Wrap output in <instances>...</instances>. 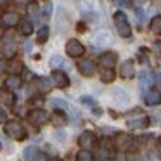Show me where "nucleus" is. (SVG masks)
<instances>
[{"instance_id": "dca6fc26", "label": "nucleus", "mask_w": 161, "mask_h": 161, "mask_svg": "<svg viewBox=\"0 0 161 161\" xmlns=\"http://www.w3.org/2000/svg\"><path fill=\"white\" fill-rule=\"evenodd\" d=\"M19 21H21V18H19L16 12H4V16H2V23H4V26H9V28L18 26Z\"/></svg>"}, {"instance_id": "2f4dec72", "label": "nucleus", "mask_w": 161, "mask_h": 161, "mask_svg": "<svg viewBox=\"0 0 161 161\" xmlns=\"http://www.w3.org/2000/svg\"><path fill=\"white\" fill-rule=\"evenodd\" d=\"M28 12H30V19H31L33 23L38 21V7H36L35 4H31V5L28 7Z\"/></svg>"}, {"instance_id": "a878e982", "label": "nucleus", "mask_w": 161, "mask_h": 161, "mask_svg": "<svg viewBox=\"0 0 161 161\" xmlns=\"http://www.w3.org/2000/svg\"><path fill=\"white\" fill-rule=\"evenodd\" d=\"M7 69L11 75H19L23 69H25V66H23L21 61H11V63L7 64Z\"/></svg>"}, {"instance_id": "6e6552de", "label": "nucleus", "mask_w": 161, "mask_h": 161, "mask_svg": "<svg viewBox=\"0 0 161 161\" xmlns=\"http://www.w3.org/2000/svg\"><path fill=\"white\" fill-rule=\"evenodd\" d=\"M50 78H52V83L56 85L57 88H66V87H69V78H68V75L64 73V71L54 69L52 75H50Z\"/></svg>"}, {"instance_id": "a19ab883", "label": "nucleus", "mask_w": 161, "mask_h": 161, "mask_svg": "<svg viewBox=\"0 0 161 161\" xmlns=\"http://www.w3.org/2000/svg\"><path fill=\"white\" fill-rule=\"evenodd\" d=\"M4 69H7V66H5V63H4V61L0 59V73H2Z\"/></svg>"}, {"instance_id": "c03bdc74", "label": "nucleus", "mask_w": 161, "mask_h": 161, "mask_svg": "<svg viewBox=\"0 0 161 161\" xmlns=\"http://www.w3.org/2000/svg\"><path fill=\"white\" fill-rule=\"evenodd\" d=\"M25 50H26V52H30V50H31V43H30V42L25 43Z\"/></svg>"}, {"instance_id": "393cba45", "label": "nucleus", "mask_w": 161, "mask_h": 161, "mask_svg": "<svg viewBox=\"0 0 161 161\" xmlns=\"http://www.w3.org/2000/svg\"><path fill=\"white\" fill-rule=\"evenodd\" d=\"M80 101H81V104H87L88 108H90L92 111H94V114H97V116H101V114H102V109H99V108H97V104H95V101H94L92 97H81Z\"/></svg>"}, {"instance_id": "4468645a", "label": "nucleus", "mask_w": 161, "mask_h": 161, "mask_svg": "<svg viewBox=\"0 0 161 161\" xmlns=\"http://www.w3.org/2000/svg\"><path fill=\"white\" fill-rule=\"evenodd\" d=\"M78 71H80L83 76H92V75L95 73V64L88 59L80 61V63H78Z\"/></svg>"}, {"instance_id": "c9c22d12", "label": "nucleus", "mask_w": 161, "mask_h": 161, "mask_svg": "<svg viewBox=\"0 0 161 161\" xmlns=\"http://www.w3.org/2000/svg\"><path fill=\"white\" fill-rule=\"evenodd\" d=\"M135 14H137V21H139V25H142V21H144V12L140 11V9H137Z\"/></svg>"}, {"instance_id": "8fccbe9b", "label": "nucleus", "mask_w": 161, "mask_h": 161, "mask_svg": "<svg viewBox=\"0 0 161 161\" xmlns=\"http://www.w3.org/2000/svg\"><path fill=\"white\" fill-rule=\"evenodd\" d=\"M0 2H2V0H0Z\"/></svg>"}, {"instance_id": "a18cd8bd", "label": "nucleus", "mask_w": 161, "mask_h": 161, "mask_svg": "<svg viewBox=\"0 0 161 161\" xmlns=\"http://www.w3.org/2000/svg\"><path fill=\"white\" fill-rule=\"evenodd\" d=\"M133 2H135L137 5H142V4H146L147 0H133Z\"/></svg>"}, {"instance_id": "9b49d317", "label": "nucleus", "mask_w": 161, "mask_h": 161, "mask_svg": "<svg viewBox=\"0 0 161 161\" xmlns=\"http://www.w3.org/2000/svg\"><path fill=\"white\" fill-rule=\"evenodd\" d=\"M78 144H80L83 149H90V147L95 144V135H94V132H90V130H85V132L80 135V139H78Z\"/></svg>"}, {"instance_id": "473e14b6", "label": "nucleus", "mask_w": 161, "mask_h": 161, "mask_svg": "<svg viewBox=\"0 0 161 161\" xmlns=\"http://www.w3.org/2000/svg\"><path fill=\"white\" fill-rule=\"evenodd\" d=\"M42 11H43V16H50V12H52V5H50L49 0H47V2H43Z\"/></svg>"}, {"instance_id": "412c9836", "label": "nucleus", "mask_w": 161, "mask_h": 161, "mask_svg": "<svg viewBox=\"0 0 161 161\" xmlns=\"http://www.w3.org/2000/svg\"><path fill=\"white\" fill-rule=\"evenodd\" d=\"M159 102H161L159 92H154V90L146 92V104H147V106H158Z\"/></svg>"}, {"instance_id": "6ab92c4d", "label": "nucleus", "mask_w": 161, "mask_h": 161, "mask_svg": "<svg viewBox=\"0 0 161 161\" xmlns=\"http://www.w3.org/2000/svg\"><path fill=\"white\" fill-rule=\"evenodd\" d=\"M50 104H52L56 109H59V111H63V109H64V111H68V113H75V114H78V113L71 108V104H68L64 99H52V101H50Z\"/></svg>"}, {"instance_id": "39448f33", "label": "nucleus", "mask_w": 161, "mask_h": 161, "mask_svg": "<svg viewBox=\"0 0 161 161\" xmlns=\"http://www.w3.org/2000/svg\"><path fill=\"white\" fill-rule=\"evenodd\" d=\"M28 119L33 123V125L42 126V125H45V123L49 121V113L43 111V109H40V108H36V109H33V111L28 113Z\"/></svg>"}, {"instance_id": "f03ea898", "label": "nucleus", "mask_w": 161, "mask_h": 161, "mask_svg": "<svg viewBox=\"0 0 161 161\" xmlns=\"http://www.w3.org/2000/svg\"><path fill=\"white\" fill-rule=\"evenodd\" d=\"M4 132L7 133L11 139L14 140H23L26 139V130L18 119H11V121H5V126H4Z\"/></svg>"}, {"instance_id": "f257e3e1", "label": "nucleus", "mask_w": 161, "mask_h": 161, "mask_svg": "<svg viewBox=\"0 0 161 161\" xmlns=\"http://www.w3.org/2000/svg\"><path fill=\"white\" fill-rule=\"evenodd\" d=\"M113 21H114V26H116V31L121 38H128L132 35V28H130V23H128V18L125 16V12L121 11H116L114 16H113Z\"/></svg>"}, {"instance_id": "423d86ee", "label": "nucleus", "mask_w": 161, "mask_h": 161, "mask_svg": "<svg viewBox=\"0 0 161 161\" xmlns=\"http://www.w3.org/2000/svg\"><path fill=\"white\" fill-rule=\"evenodd\" d=\"M56 28L59 33H64L69 28V18H68L66 11L63 7H57V11H56Z\"/></svg>"}, {"instance_id": "f8f14e48", "label": "nucleus", "mask_w": 161, "mask_h": 161, "mask_svg": "<svg viewBox=\"0 0 161 161\" xmlns=\"http://www.w3.org/2000/svg\"><path fill=\"white\" fill-rule=\"evenodd\" d=\"M119 73H121V76L125 78V80H130V78L135 76V64H133V61L132 59H126L125 63L121 64Z\"/></svg>"}, {"instance_id": "79ce46f5", "label": "nucleus", "mask_w": 161, "mask_h": 161, "mask_svg": "<svg viewBox=\"0 0 161 161\" xmlns=\"http://www.w3.org/2000/svg\"><path fill=\"white\" fill-rule=\"evenodd\" d=\"M31 104H35V106H40V104H43L40 99H31Z\"/></svg>"}, {"instance_id": "4c0bfd02", "label": "nucleus", "mask_w": 161, "mask_h": 161, "mask_svg": "<svg viewBox=\"0 0 161 161\" xmlns=\"http://www.w3.org/2000/svg\"><path fill=\"white\" fill-rule=\"evenodd\" d=\"M147 159H149V161H159V158H158L154 153H149V154H147Z\"/></svg>"}, {"instance_id": "7c9ffc66", "label": "nucleus", "mask_w": 161, "mask_h": 161, "mask_svg": "<svg viewBox=\"0 0 161 161\" xmlns=\"http://www.w3.org/2000/svg\"><path fill=\"white\" fill-rule=\"evenodd\" d=\"M114 97H116V101H118L119 104H126V102L130 101L128 95H126L125 92L121 90V88H116V90H114Z\"/></svg>"}, {"instance_id": "4be33fe9", "label": "nucleus", "mask_w": 161, "mask_h": 161, "mask_svg": "<svg viewBox=\"0 0 161 161\" xmlns=\"http://www.w3.org/2000/svg\"><path fill=\"white\" fill-rule=\"evenodd\" d=\"M52 81L49 80V78H45V76H40L38 80H36V87H38V90L42 92V94H47V92L50 90V87H52Z\"/></svg>"}, {"instance_id": "72a5a7b5", "label": "nucleus", "mask_w": 161, "mask_h": 161, "mask_svg": "<svg viewBox=\"0 0 161 161\" xmlns=\"http://www.w3.org/2000/svg\"><path fill=\"white\" fill-rule=\"evenodd\" d=\"M35 161H50V156H49V154H45V153H38V154H36V158H35Z\"/></svg>"}, {"instance_id": "ea45409f", "label": "nucleus", "mask_w": 161, "mask_h": 161, "mask_svg": "<svg viewBox=\"0 0 161 161\" xmlns=\"http://www.w3.org/2000/svg\"><path fill=\"white\" fill-rule=\"evenodd\" d=\"M54 133H57V139H59V140H64V139H66L63 130H57V132H54Z\"/></svg>"}, {"instance_id": "c756f323", "label": "nucleus", "mask_w": 161, "mask_h": 161, "mask_svg": "<svg viewBox=\"0 0 161 161\" xmlns=\"http://www.w3.org/2000/svg\"><path fill=\"white\" fill-rule=\"evenodd\" d=\"M151 31H153V33H158V35H161V16H156V18H153V21H151Z\"/></svg>"}, {"instance_id": "a211bd4d", "label": "nucleus", "mask_w": 161, "mask_h": 161, "mask_svg": "<svg viewBox=\"0 0 161 161\" xmlns=\"http://www.w3.org/2000/svg\"><path fill=\"white\" fill-rule=\"evenodd\" d=\"M139 80H140V87H142V90H147V88L154 83V76L149 73V71H142V73L139 75Z\"/></svg>"}, {"instance_id": "aec40b11", "label": "nucleus", "mask_w": 161, "mask_h": 161, "mask_svg": "<svg viewBox=\"0 0 161 161\" xmlns=\"http://www.w3.org/2000/svg\"><path fill=\"white\" fill-rule=\"evenodd\" d=\"M18 26H19L21 35H25V36H30L33 33V21L31 19H21Z\"/></svg>"}, {"instance_id": "b1692460", "label": "nucleus", "mask_w": 161, "mask_h": 161, "mask_svg": "<svg viewBox=\"0 0 161 161\" xmlns=\"http://www.w3.org/2000/svg\"><path fill=\"white\" fill-rule=\"evenodd\" d=\"M101 80L104 83H111L114 80V69L113 68H102L101 69Z\"/></svg>"}, {"instance_id": "cd10ccee", "label": "nucleus", "mask_w": 161, "mask_h": 161, "mask_svg": "<svg viewBox=\"0 0 161 161\" xmlns=\"http://www.w3.org/2000/svg\"><path fill=\"white\" fill-rule=\"evenodd\" d=\"M49 33H50L49 26H42V28L38 30V36H36V42H38V43H45L47 40H49Z\"/></svg>"}, {"instance_id": "de8ad7c7", "label": "nucleus", "mask_w": 161, "mask_h": 161, "mask_svg": "<svg viewBox=\"0 0 161 161\" xmlns=\"http://www.w3.org/2000/svg\"><path fill=\"white\" fill-rule=\"evenodd\" d=\"M0 149H2V142H0Z\"/></svg>"}, {"instance_id": "e433bc0d", "label": "nucleus", "mask_w": 161, "mask_h": 161, "mask_svg": "<svg viewBox=\"0 0 161 161\" xmlns=\"http://www.w3.org/2000/svg\"><path fill=\"white\" fill-rule=\"evenodd\" d=\"M154 81H156V87H158V88H159V90H161V73L154 76Z\"/></svg>"}, {"instance_id": "49530a36", "label": "nucleus", "mask_w": 161, "mask_h": 161, "mask_svg": "<svg viewBox=\"0 0 161 161\" xmlns=\"http://www.w3.org/2000/svg\"><path fill=\"white\" fill-rule=\"evenodd\" d=\"M2 35H4V30H2V26H0V38H2Z\"/></svg>"}, {"instance_id": "9d476101", "label": "nucleus", "mask_w": 161, "mask_h": 161, "mask_svg": "<svg viewBox=\"0 0 161 161\" xmlns=\"http://www.w3.org/2000/svg\"><path fill=\"white\" fill-rule=\"evenodd\" d=\"M0 106H9V108H14L16 106V95L12 90H0Z\"/></svg>"}, {"instance_id": "f704fd0d", "label": "nucleus", "mask_w": 161, "mask_h": 161, "mask_svg": "<svg viewBox=\"0 0 161 161\" xmlns=\"http://www.w3.org/2000/svg\"><path fill=\"white\" fill-rule=\"evenodd\" d=\"M7 121V113H5V109L0 106V123H5Z\"/></svg>"}, {"instance_id": "f3484780", "label": "nucleus", "mask_w": 161, "mask_h": 161, "mask_svg": "<svg viewBox=\"0 0 161 161\" xmlns=\"http://www.w3.org/2000/svg\"><path fill=\"white\" fill-rule=\"evenodd\" d=\"M21 78H19V75H11L9 78H5V81H4V87L7 88V90H18L19 87H21Z\"/></svg>"}, {"instance_id": "bb28decb", "label": "nucleus", "mask_w": 161, "mask_h": 161, "mask_svg": "<svg viewBox=\"0 0 161 161\" xmlns=\"http://www.w3.org/2000/svg\"><path fill=\"white\" fill-rule=\"evenodd\" d=\"M76 161H94V154L90 153V149H83L81 147L76 154Z\"/></svg>"}, {"instance_id": "20e7f679", "label": "nucleus", "mask_w": 161, "mask_h": 161, "mask_svg": "<svg viewBox=\"0 0 161 161\" xmlns=\"http://www.w3.org/2000/svg\"><path fill=\"white\" fill-rule=\"evenodd\" d=\"M66 54L69 57H81L85 54L83 43H81L80 40H76V38L68 40V43H66Z\"/></svg>"}, {"instance_id": "7ed1b4c3", "label": "nucleus", "mask_w": 161, "mask_h": 161, "mask_svg": "<svg viewBox=\"0 0 161 161\" xmlns=\"http://www.w3.org/2000/svg\"><path fill=\"white\" fill-rule=\"evenodd\" d=\"M113 42H114V38L109 30H99L92 35V43L95 47H109L113 45Z\"/></svg>"}, {"instance_id": "c85d7f7f", "label": "nucleus", "mask_w": 161, "mask_h": 161, "mask_svg": "<svg viewBox=\"0 0 161 161\" xmlns=\"http://www.w3.org/2000/svg\"><path fill=\"white\" fill-rule=\"evenodd\" d=\"M36 154H38V147H36V146H31V147H26L25 153H23V156H25V159L33 161V159L36 158Z\"/></svg>"}, {"instance_id": "37998d69", "label": "nucleus", "mask_w": 161, "mask_h": 161, "mask_svg": "<svg viewBox=\"0 0 161 161\" xmlns=\"http://www.w3.org/2000/svg\"><path fill=\"white\" fill-rule=\"evenodd\" d=\"M156 147H158V153L161 154V137L158 139V142H156Z\"/></svg>"}, {"instance_id": "58836bf2", "label": "nucleus", "mask_w": 161, "mask_h": 161, "mask_svg": "<svg viewBox=\"0 0 161 161\" xmlns=\"http://www.w3.org/2000/svg\"><path fill=\"white\" fill-rule=\"evenodd\" d=\"M153 47H154V50H156L158 54H161V42H154Z\"/></svg>"}, {"instance_id": "09e8293b", "label": "nucleus", "mask_w": 161, "mask_h": 161, "mask_svg": "<svg viewBox=\"0 0 161 161\" xmlns=\"http://www.w3.org/2000/svg\"><path fill=\"white\" fill-rule=\"evenodd\" d=\"M159 125H161V119H159Z\"/></svg>"}, {"instance_id": "ddd939ff", "label": "nucleus", "mask_w": 161, "mask_h": 161, "mask_svg": "<svg viewBox=\"0 0 161 161\" xmlns=\"http://www.w3.org/2000/svg\"><path fill=\"white\" fill-rule=\"evenodd\" d=\"M99 63L102 68H114V64L118 63V56L114 52H104L99 57Z\"/></svg>"}, {"instance_id": "5701e85b", "label": "nucleus", "mask_w": 161, "mask_h": 161, "mask_svg": "<svg viewBox=\"0 0 161 161\" xmlns=\"http://www.w3.org/2000/svg\"><path fill=\"white\" fill-rule=\"evenodd\" d=\"M49 64L52 66V69H59V68H68V66H69V64H68L61 56H52V57H50V61H49Z\"/></svg>"}, {"instance_id": "0eeeda50", "label": "nucleus", "mask_w": 161, "mask_h": 161, "mask_svg": "<svg viewBox=\"0 0 161 161\" xmlns=\"http://www.w3.org/2000/svg\"><path fill=\"white\" fill-rule=\"evenodd\" d=\"M114 146H116V149H119V151L133 149L132 135H128V133H118V135L114 137Z\"/></svg>"}, {"instance_id": "1a4fd4ad", "label": "nucleus", "mask_w": 161, "mask_h": 161, "mask_svg": "<svg viewBox=\"0 0 161 161\" xmlns=\"http://www.w3.org/2000/svg\"><path fill=\"white\" fill-rule=\"evenodd\" d=\"M16 52H18V49H16L14 40L5 38L4 42L0 43V54H2L4 57H7V59H12V57L16 56Z\"/></svg>"}, {"instance_id": "2eb2a0df", "label": "nucleus", "mask_w": 161, "mask_h": 161, "mask_svg": "<svg viewBox=\"0 0 161 161\" xmlns=\"http://www.w3.org/2000/svg\"><path fill=\"white\" fill-rule=\"evenodd\" d=\"M149 123H151L149 116H139V118L128 119V126L130 128H137V130H142L146 126H149Z\"/></svg>"}]
</instances>
